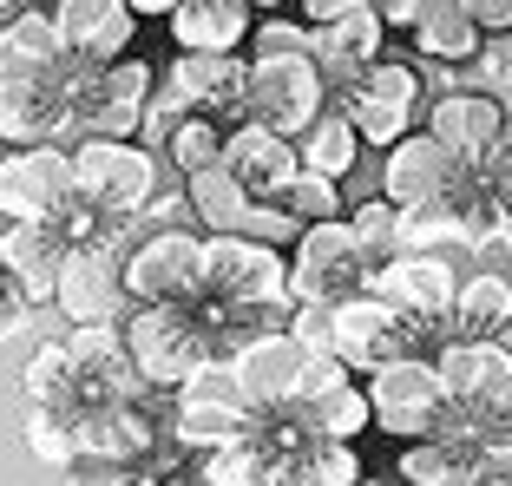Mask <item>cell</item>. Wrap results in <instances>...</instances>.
Listing matches in <instances>:
<instances>
[{
	"label": "cell",
	"instance_id": "cell-1",
	"mask_svg": "<svg viewBox=\"0 0 512 486\" xmlns=\"http://www.w3.org/2000/svg\"><path fill=\"white\" fill-rule=\"evenodd\" d=\"M125 335V355H132L138 381L151 395H178L184 381L211 375L217 368V342H211V303H151V309H132L119 322Z\"/></svg>",
	"mask_w": 512,
	"mask_h": 486
},
{
	"label": "cell",
	"instance_id": "cell-2",
	"mask_svg": "<svg viewBox=\"0 0 512 486\" xmlns=\"http://www.w3.org/2000/svg\"><path fill=\"white\" fill-rule=\"evenodd\" d=\"M204 303L289 329V309H296L289 303V257L250 237H211L204 243Z\"/></svg>",
	"mask_w": 512,
	"mask_h": 486
},
{
	"label": "cell",
	"instance_id": "cell-3",
	"mask_svg": "<svg viewBox=\"0 0 512 486\" xmlns=\"http://www.w3.org/2000/svg\"><path fill=\"white\" fill-rule=\"evenodd\" d=\"M66 86V125H79V138H119V145H138V125H145V99L158 86L145 60H112V66H79L66 60L60 73Z\"/></svg>",
	"mask_w": 512,
	"mask_h": 486
},
{
	"label": "cell",
	"instance_id": "cell-4",
	"mask_svg": "<svg viewBox=\"0 0 512 486\" xmlns=\"http://www.w3.org/2000/svg\"><path fill=\"white\" fill-rule=\"evenodd\" d=\"M224 375L243 388V401L256 414H283V408H302L309 395H322V388H335V381H348V368L335 355H309L289 329H270L256 335Z\"/></svg>",
	"mask_w": 512,
	"mask_h": 486
},
{
	"label": "cell",
	"instance_id": "cell-5",
	"mask_svg": "<svg viewBox=\"0 0 512 486\" xmlns=\"http://www.w3.org/2000/svg\"><path fill=\"white\" fill-rule=\"evenodd\" d=\"M329 112V86L309 66V53H243V125L296 145Z\"/></svg>",
	"mask_w": 512,
	"mask_h": 486
},
{
	"label": "cell",
	"instance_id": "cell-6",
	"mask_svg": "<svg viewBox=\"0 0 512 486\" xmlns=\"http://www.w3.org/2000/svg\"><path fill=\"white\" fill-rule=\"evenodd\" d=\"M335 112L355 125L362 145L394 152L407 132H421L414 119H427V79H421L414 60H388V53H381L368 73H355L342 92H335Z\"/></svg>",
	"mask_w": 512,
	"mask_h": 486
},
{
	"label": "cell",
	"instance_id": "cell-7",
	"mask_svg": "<svg viewBox=\"0 0 512 486\" xmlns=\"http://www.w3.org/2000/svg\"><path fill=\"white\" fill-rule=\"evenodd\" d=\"M165 178V158H151L145 145H119V138H79L73 145V198L92 217H145Z\"/></svg>",
	"mask_w": 512,
	"mask_h": 486
},
{
	"label": "cell",
	"instance_id": "cell-8",
	"mask_svg": "<svg viewBox=\"0 0 512 486\" xmlns=\"http://www.w3.org/2000/svg\"><path fill=\"white\" fill-rule=\"evenodd\" d=\"M362 388H368V414H375V427L394 434L401 447L434 441V434H447L453 421H467V414H453V401H447V388H440V375H434L427 355L388 362L381 375H368Z\"/></svg>",
	"mask_w": 512,
	"mask_h": 486
},
{
	"label": "cell",
	"instance_id": "cell-9",
	"mask_svg": "<svg viewBox=\"0 0 512 486\" xmlns=\"http://www.w3.org/2000/svg\"><path fill=\"white\" fill-rule=\"evenodd\" d=\"M368 276H375V257L348 237V224H309L296 243H289V303H322L342 309L355 296H368Z\"/></svg>",
	"mask_w": 512,
	"mask_h": 486
},
{
	"label": "cell",
	"instance_id": "cell-10",
	"mask_svg": "<svg viewBox=\"0 0 512 486\" xmlns=\"http://www.w3.org/2000/svg\"><path fill=\"white\" fill-rule=\"evenodd\" d=\"M204 230L191 224H165V230H145L125 257V296L132 309L151 303H197L204 296Z\"/></svg>",
	"mask_w": 512,
	"mask_h": 486
},
{
	"label": "cell",
	"instance_id": "cell-11",
	"mask_svg": "<svg viewBox=\"0 0 512 486\" xmlns=\"http://www.w3.org/2000/svg\"><path fill=\"white\" fill-rule=\"evenodd\" d=\"M368 296H375L381 309H394V316L414 329V342H427V335L447 342L460 270H453V257H421V250H414V257H388V263H375V276H368Z\"/></svg>",
	"mask_w": 512,
	"mask_h": 486
},
{
	"label": "cell",
	"instance_id": "cell-12",
	"mask_svg": "<svg viewBox=\"0 0 512 486\" xmlns=\"http://www.w3.org/2000/svg\"><path fill=\"white\" fill-rule=\"evenodd\" d=\"M256 427V408L243 401V388L224 375V368H211V375L184 381L178 395H171V441L184 447V454H217V447H237L250 441Z\"/></svg>",
	"mask_w": 512,
	"mask_h": 486
},
{
	"label": "cell",
	"instance_id": "cell-13",
	"mask_svg": "<svg viewBox=\"0 0 512 486\" xmlns=\"http://www.w3.org/2000/svg\"><path fill=\"white\" fill-rule=\"evenodd\" d=\"M73 204V152L33 145V152H0V224H60Z\"/></svg>",
	"mask_w": 512,
	"mask_h": 486
},
{
	"label": "cell",
	"instance_id": "cell-14",
	"mask_svg": "<svg viewBox=\"0 0 512 486\" xmlns=\"http://www.w3.org/2000/svg\"><path fill=\"white\" fill-rule=\"evenodd\" d=\"M53 309H60L73 329H119L132 316V296H125V257L119 250H92V243H73V257L60 270V289H53Z\"/></svg>",
	"mask_w": 512,
	"mask_h": 486
},
{
	"label": "cell",
	"instance_id": "cell-15",
	"mask_svg": "<svg viewBox=\"0 0 512 486\" xmlns=\"http://www.w3.org/2000/svg\"><path fill=\"white\" fill-rule=\"evenodd\" d=\"M73 349V408L99 414V408H125V401H145L151 388L138 381L132 355H125L119 329H73L66 335Z\"/></svg>",
	"mask_w": 512,
	"mask_h": 486
},
{
	"label": "cell",
	"instance_id": "cell-16",
	"mask_svg": "<svg viewBox=\"0 0 512 486\" xmlns=\"http://www.w3.org/2000/svg\"><path fill=\"white\" fill-rule=\"evenodd\" d=\"M421 132H434L440 152H447L460 171H486V158L499 152V132H506V112H499L493 92L460 86V92L427 99V125H421Z\"/></svg>",
	"mask_w": 512,
	"mask_h": 486
},
{
	"label": "cell",
	"instance_id": "cell-17",
	"mask_svg": "<svg viewBox=\"0 0 512 486\" xmlns=\"http://www.w3.org/2000/svg\"><path fill=\"white\" fill-rule=\"evenodd\" d=\"M407 355H421L414 329L394 309H381L375 296H355L335 309V362L348 375H381L388 362H407Z\"/></svg>",
	"mask_w": 512,
	"mask_h": 486
},
{
	"label": "cell",
	"instance_id": "cell-18",
	"mask_svg": "<svg viewBox=\"0 0 512 486\" xmlns=\"http://www.w3.org/2000/svg\"><path fill=\"white\" fill-rule=\"evenodd\" d=\"M66 257H73V237L60 224H0V276L20 289L27 309L53 303Z\"/></svg>",
	"mask_w": 512,
	"mask_h": 486
},
{
	"label": "cell",
	"instance_id": "cell-19",
	"mask_svg": "<svg viewBox=\"0 0 512 486\" xmlns=\"http://www.w3.org/2000/svg\"><path fill=\"white\" fill-rule=\"evenodd\" d=\"M486 480H499V460L480 447L467 421H453L434 441L401 447V486H486Z\"/></svg>",
	"mask_w": 512,
	"mask_h": 486
},
{
	"label": "cell",
	"instance_id": "cell-20",
	"mask_svg": "<svg viewBox=\"0 0 512 486\" xmlns=\"http://www.w3.org/2000/svg\"><path fill=\"white\" fill-rule=\"evenodd\" d=\"M53 27H60V46L66 60L79 66H112L132 53V33H138V14L125 0H60L53 7Z\"/></svg>",
	"mask_w": 512,
	"mask_h": 486
},
{
	"label": "cell",
	"instance_id": "cell-21",
	"mask_svg": "<svg viewBox=\"0 0 512 486\" xmlns=\"http://www.w3.org/2000/svg\"><path fill=\"white\" fill-rule=\"evenodd\" d=\"M217 165L237 178V191L250 204H276L289 191V178L302 171V158H296L289 138L263 132V125H230V132H224V158H217Z\"/></svg>",
	"mask_w": 512,
	"mask_h": 486
},
{
	"label": "cell",
	"instance_id": "cell-22",
	"mask_svg": "<svg viewBox=\"0 0 512 486\" xmlns=\"http://www.w3.org/2000/svg\"><path fill=\"white\" fill-rule=\"evenodd\" d=\"M381 46H388L381 7H355V14H342V20H322V27H309V66L322 73V86L342 92L355 73H368V66L381 60Z\"/></svg>",
	"mask_w": 512,
	"mask_h": 486
},
{
	"label": "cell",
	"instance_id": "cell-23",
	"mask_svg": "<svg viewBox=\"0 0 512 486\" xmlns=\"http://www.w3.org/2000/svg\"><path fill=\"white\" fill-rule=\"evenodd\" d=\"M453 178H460V165L440 152L434 132H407L394 152H381V198H388L394 211H414V204L447 198Z\"/></svg>",
	"mask_w": 512,
	"mask_h": 486
},
{
	"label": "cell",
	"instance_id": "cell-24",
	"mask_svg": "<svg viewBox=\"0 0 512 486\" xmlns=\"http://www.w3.org/2000/svg\"><path fill=\"white\" fill-rule=\"evenodd\" d=\"M165 79L184 92V106L211 125H243V53H178Z\"/></svg>",
	"mask_w": 512,
	"mask_h": 486
},
{
	"label": "cell",
	"instance_id": "cell-25",
	"mask_svg": "<svg viewBox=\"0 0 512 486\" xmlns=\"http://www.w3.org/2000/svg\"><path fill=\"white\" fill-rule=\"evenodd\" d=\"M60 73L53 79H0V145H7V152H33V145H53V138L66 132Z\"/></svg>",
	"mask_w": 512,
	"mask_h": 486
},
{
	"label": "cell",
	"instance_id": "cell-26",
	"mask_svg": "<svg viewBox=\"0 0 512 486\" xmlns=\"http://www.w3.org/2000/svg\"><path fill=\"white\" fill-rule=\"evenodd\" d=\"M427 362H434L453 414H473L486 395H499V388L512 381V355L499 349V342H440Z\"/></svg>",
	"mask_w": 512,
	"mask_h": 486
},
{
	"label": "cell",
	"instance_id": "cell-27",
	"mask_svg": "<svg viewBox=\"0 0 512 486\" xmlns=\"http://www.w3.org/2000/svg\"><path fill=\"white\" fill-rule=\"evenodd\" d=\"M165 27L178 40V53H243L256 33V14L243 0H184Z\"/></svg>",
	"mask_w": 512,
	"mask_h": 486
},
{
	"label": "cell",
	"instance_id": "cell-28",
	"mask_svg": "<svg viewBox=\"0 0 512 486\" xmlns=\"http://www.w3.org/2000/svg\"><path fill=\"white\" fill-rule=\"evenodd\" d=\"M66 66V46L53 14H14L0 27V79H53Z\"/></svg>",
	"mask_w": 512,
	"mask_h": 486
},
{
	"label": "cell",
	"instance_id": "cell-29",
	"mask_svg": "<svg viewBox=\"0 0 512 486\" xmlns=\"http://www.w3.org/2000/svg\"><path fill=\"white\" fill-rule=\"evenodd\" d=\"M506 309H512V276L467 270L460 276V296H453V316H447V342H493Z\"/></svg>",
	"mask_w": 512,
	"mask_h": 486
},
{
	"label": "cell",
	"instance_id": "cell-30",
	"mask_svg": "<svg viewBox=\"0 0 512 486\" xmlns=\"http://www.w3.org/2000/svg\"><path fill=\"white\" fill-rule=\"evenodd\" d=\"M414 53H421L427 66H480L486 33L467 20L460 0H427L421 27H414Z\"/></svg>",
	"mask_w": 512,
	"mask_h": 486
},
{
	"label": "cell",
	"instance_id": "cell-31",
	"mask_svg": "<svg viewBox=\"0 0 512 486\" xmlns=\"http://www.w3.org/2000/svg\"><path fill=\"white\" fill-rule=\"evenodd\" d=\"M296 414V427L309 434V441H362L368 427H375V414H368V388L362 381H335V388H322V395H309Z\"/></svg>",
	"mask_w": 512,
	"mask_h": 486
},
{
	"label": "cell",
	"instance_id": "cell-32",
	"mask_svg": "<svg viewBox=\"0 0 512 486\" xmlns=\"http://www.w3.org/2000/svg\"><path fill=\"white\" fill-rule=\"evenodd\" d=\"M184 204H191V217L204 224V237H243V224H250V198L237 191V178H230L224 165L191 171V178H184Z\"/></svg>",
	"mask_w": 512,
	"mask_h": 486
},
{
	"label": "cell",
	"instance_id": "cell-33",
	"mask_svg": "<svg viewBox=\"0 0 512 486\" xmlns=\"http://www.w3.org/2000/svg\"><path fill=\"white\" fill-rule=\"evenodd\" d=\"M20 401L27 408H46V414H79L73 408V349H66V335L40 342L20 368Z\"/></svg>",
	"mask_w": 512,
	"mask_h": 486
},
{
	"label": "cell",
	"instance_id": "cell-34",
	"mask_svg": "<svg viewBox=\"0 0 512 486\" xmlns=\"http://www.w3.org/2000/svg\"><path fill=\"white\" fill-rule=\"evenodd\" d=\"M197 480L204 486H283V447H270L250 427V441L204 454V473H197Z\"/></svg>",
	"mask_w": 512,
	"mask_h": 486
},
{
	"label": "cell",
	"instance_id": "cell-35",
	"mask_svg": "<svg viewBox=\"0 0 512 486\" xmlns=\"http://www.w3.org/2000/svg\"><path fill=\"white\" fill-rule=\"evenodd\" d=\"M296 158H302V171H316V178L342 184L348 171H355V158H362V138H355V125L329 106L316 125H309V132L296 138Z\"/></svg>",
	"mask_w": 512,
	"mask_h": 486
},
{
	"label": "cell",
	"instance_id": "cell-36",
	"mask_svg": "<svg viewBox=\"0 0 512 486\" xmlns=\"http://www.w3.org/2000/svg\"><path fill=\"white\" fill-rule=\"evenodd\" d=\"M362 454L348 441H302L283 460V486H362Z\"/></svg>",
	"mask_w": 512,
	"mask_h": 486
},
{
	"label": "cell",
	"instance_id": "cell-37",
	"mask_svg": "<svg viewBox=\"0 0 512 486\" xmlns=\"http://www.w3.org/2000/svg\"><path fill=\"white\" fill-rule=\"evenodd\" d=\"M20 447H27L40 467H73L79 460V414H46V408H27L20 421Z\"/></svg>",
	"mask_w": 512,
	"mask_h": 486
},
{
	"label": "cell",
	"instance_id": "cell-38",
	"mask_svg": "<svg viewBox=\"0 0 512 486\" xmlns=\"http://www.w3.org/2000/svg\"><path fill=\"white\" fill-rule=\"evenodd\" d=\"M276 211H283L296 230H309V224H335V217H342V184L316 178V171H296V178H289V191L276 198Z\"/></svg>",
	"mask_w": 512,
	"mask_h": 486
},
{
	"label": "cell",
	"instance_id": "cell-39",
	"mask_svg": "<svg viewBox=\"0 0 512 486\" xmlns=\"http://www.w3.org/2000/svg\"><path fill=\"white\" fill-rule=\"evenodd\" d=\"M158 158H165V171H171V178L211 171L217 158H224V125H211V119H184L178 132H171V145H165Z\"/></svg>",
	"mask_w": 512,
	"mask_h": 486
},
{
	"label": "cell",
	"instance_id": "cell-40",
	"mask_svg": "<svg viewBox=\"0 0 512 486\" xmlns=\"http://www.w3.org/2000/svg\"><path fill=\"white\" fill-rule=\"evenodd\" d=\"M467 427L480 434V447L499 460V473H512V381L499 388V395H486L480 408L467 414Z\"/></svg>",
	"mask_w": 512,
	"mask_h": 486
},
{
	"label": "cell",
	"instance_id": "cell-41",
	"mask_svg": "<svg viewBox=\"0 0 512 486\" xmlns=\"http://www.w3.org/2000/svg\"><path fill=\"white\" fill-rule=\"evenodd\" d=\"M394 217H401V211H394L381 191H375V198H355V211H348V237L362 243L375 263H388L394 257Z\"/></svg>",
	"mask_w": 512,
	"mask_h": 486
},
{
	"label": "cell",
	"instance_id": "cell-42",
	"mask_svg": "<svg viewBox=\"0 0 512 486\" xmlns=\"http://www.w3.org/2000/svg\"><path fill=\"white\" fill-rule=\"evenodd\" d=\"M289 335H296L309 355H335V309L296 303V309H289Z\"/></svg>",
	"mask_w": 512,
	"mask_h": 486
},
{
	"label": "cell",
	"instance_id": "cell-43",
	"mask_svg": "<svg viewBox=\"0 0 512 486\" xmlns=\"http://www.w3.org/2000/svg\"><path fill=\"white\" fill-rule=\"evenodd\" d=\"M243 53H309V27H302V20H283V14H263Z\"/></svg>",
	"mask_w": 512,
	"mask_h": 486
},
{
	"label": "cell",
	"instance_id": "cell-44",
	"mask_svg": "<svg viewBox=\"0 0 512 486\" xmlns=\"http://www.w3.org/2000/svg\"><path fill=\"white\" fill-rule=\"evenodd\" d=\"M460 7H467V20L486 33V40L512 33V0H460Z\"/></svg>",
	"mask_w": 512,
	"mask_h": 486
},
{
	"label": "cell",
	"instance_id": "cell-45",
	"mask_svg": "<svg viewBox=\"0 0 512 486\" xmlns=\"http://www.w3.org/2000/svg\"><path fill=\"white\" fill-rule=\"evenodd\" d=\"M486 184H493L499 198H512V119H506V132H499V152L486 158V171H480Z\"/></svg>",
	"mask_w": 512,
	"mask_h": 486
},
{
	"label": "cell",
	"instance_id": "cell-46",
	"mask_svg": "<svg viewBox=\"0 0 512 486\" xmlns=\"http://www.w3.org/2000/svg\"><path fill=\"white\" fill-rule=\"evenodd\" d=\"M125 7H132V14H178V7H184V0H125Z\"/></svg>",
	"mask_w": 512,
	"mask_h": 486
},
{
	"label": "cell",
	"instance_id": "cell-47",
	"mask_svg": "<svg viewBox=\"0 0 512 486\" xmlns=\"http://www.w3.org/2000/svg\"><path fill=\"white\" fill-rule=\"evenodd\" d=\"M60 0H20V14H53Z\"/></svg>",
	"mask_w": 512,
	"mask_h": 486
},
{
	"label": "cell",
	"instance_id": "cell-48",
	"mask_svg": "<svg viewBox=\"0 0 512 486\" xmlns=\"http://www.w3.org/2000/svg\"><path fill=\"white\" fill-rule=\"evenodd\" d=\"M493 342H499V349L512 355V309H506V322H499V335H493Z\"/></svg>",
	"mask_w": 512,
	"mask_h": 486
},
{
	"label": "cell",
	"instance_id": "cell-49",
	"mask_svg": "<svg viewBox=\"0 0 512 486\" xmlns=\"http://www.w3.org/2000/svg\"><path fill=\"white\" fill-rule=\"evenodd\" d=\"M14 14H20V0H0V27H7Z\"/></svg>",
	"mask_w": 512,
	"mask_h": 486
},
{
	"label": "cell",
	"instance_id": "cell-50",
	"mask_svg": "<svg viewBox=\"0 0 512 486\" xmlns=\"http://www.w3.org/2000/svg\"><path fill=\"white\" fill-rule=\"evenodd\" d=\"M486 486H512V473H499V480H486Z\"/></svg>",
	"mask_w": 512,
	"mask_h": 486
},
{
	"label": "cell",
	"instance_id": "cell-51",
	"mask_svg": "<svg viewBox=\"0 0 512 486\" xmlns=\"http://www.w3.org/2000/svg\"><path fill=\"white\" fill-rule=\"evenodd\" d=\"M362 486H394V480H362Z\"/></svg>",
	"mask_w": 512,
	"mask_h": 486
}]
</instances>
